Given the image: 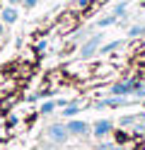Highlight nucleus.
Listing matches in <instances>:
<instances>
[{"label": "nucleus", "instance_id": "nucleus-1", "mask_svg": "<svg viewBox=\"0 0 145 150\" xmlns=\"http://www.w3.org/2000/svg\"><path fill=\"white\" fill-rule=\"evenodd\" d=\"M46 138L51 140V143H58V145H63L68 138H70V133H68V128L63 124H53V126H48L46 128Z\"/></svg>", "mask_w": 145, "mask_h": 150}, {"label": "nucleus", "instance_id": "nucleus-2", "mask_svg": "<svg viewBox=\"0 0 145 150\" xmlns=\"http://www.w3.org/2000/svg\"><path fill=\"white\" fill-rule=\"evenodd\" d=\"M65 128H68V133H70V136H77V138H85L87 133H92L90 124H85V121H80V119H70L65 124Z\"/></svg>", "mask_w": 145, "mask_h": 150}, {"label": "nucleus", "instance_id": "nucleus-3", "mask_svg": "<svg viewBox=\"0 0 145 150\" xmlns=\"http://www.w3.org/2000/svg\"><path fill=\"white\" fill-rule=\"evenodd\" d=\"M135 87H138V82H135V80H123V82H116V85L111 87V95L126 97V95H131V92H135Z\"/></svg>", "mask_w": 145, "mask_h": 150}, {"label": "nucleus", "instance_id": "nucleus-4", "mask_svg": "<svg viewBox=\"0 0 145 150\" xmlns=\"http://www.w3.org/2000/svg\"><path fill=\"white\" fill-rule=\"evenodd\" d=\"M99 44H102V36H99V34L92 36V39H87V41L82 44V49H80V56H82V58H90V56H94L97 49H99Z\"/></svg>", "mask_w": 145, "mask_h": 150}, {"label": "nucleus", "instance_id": "nucleus-5", "mask_svg": "<svg viewBox=\"0 0 145 150\" xmlns=\"http://www.w3.org/2000/svg\"><path fill=\"white\" fill-rule=\"evenodd\" d=\"M92 133H94V138H104V136H109L111 133V121L109 119H102V121H97V124L92 126Z\"/></svg>", "mask_w": 145, "mask_h": 150}, {"label": "nucleus", "instance_id": "nucleus-6", "mask_svg": "<svg viewBox=\"0 0 145 150\" xmlns=\"http://www.w3.org/2000/svg\"><path fill=\"white\" fill-rule=\"evenodd\" d=\"M17 17H19V12L15 10V5H7L5 10H0V20H3L5 24H15Z\"/></svg>", "mask_w": 145, "mask_h": 150}, {"label": "nucleus", "instance_id": "nucleus-7", "mask_svg": "<svg viewBox=\"0 0 145 150\" xmlns=\"http://www.w3.org/2000/svg\"><path fill=\"white\" fill-rule=\"evenodd\" d=\"M77 111H80V102H70V104L63 107V116L73 119V116H77Z\"/></svg>", "mask_w": 145, "mask_h": 150}, {"label": "nucleus", "instance_id": "nucleus-8", "mask_svg": "<svg viewBox=\"0 0 145 150\" xmlns=\"http://www.w3.org/2000/svg\"><path fill=\"white\" fill-rule=\"evenodd\" d=\"M119 104H126V97H111V99H102L99 107H119Z\"/></svg>", "mask_w": 145, "mask_h": 150}, {"label": "nucleus", "instance_id": "nucleus-9", "mask_svg": "<svg viewBox=\"0 0 145 150\" xmlns=\"http://www.w3.org/2000/svg\"><path fill=\"white\" fill-rule=\"evenodd\" d=\"M121 44H123L121 39H116V41H111V44H106V46H102V53H111V51H116V49H119Z\"/></svg>", "mask_w": 145, "mask_h": 150}, {"label": "nucleus", "instance_id": "nucleus-10", "mask_svg": "<svg viewBox=\"0 0 145 150\" xmlns=\"http://www.w3.org/2000/svg\"><path fill=\"white\" fill-rule=\"evenodd\" d=\"M140 34H145V27L143 24H135V27L128 29V36H140Z\"/></svg>", "mask_w": 145, "mask_h": 150}, {"label": "nucleus", "instance_id": "nucleus-11", "mask_svg": "<svg viewBox=\"0 0 145 150\" xmlns=\"http://www.w3.org/2000/svg\"><path fill=\"white\" fill-rule=\"evenodd\" d=\"M116 20H119V17H116V15H109V17H102V20H99V27H109V24H114Z\"/></svg>", "mask_w": 145, "mask_h": 150}, {"label": "nucleus", "instance_id": "nucleus-12", "mask_svg": "<svg viewBox=\"0 0 145 150\" xmlns=\"http://www.w3.org/2000/svg\"><path fill=\"white\" fill-rule=\"evenodd\" d=\"M53 109H56V102H44L41 104V114H51Z\"/></svg>", "mask_w": 145, "mask_h": 150}, {"label": "nucleus", "instance_id": "nucleus-13", "mask_svg": "<svg viewBox=\"0 0 145 150\" xmlns=\"http://www.w3.org/2000/svg\"><path fill=\"white\" fill-rule=\"evenodd\" d=\"M114 15H116V17H123V15H126V3H119V5H116V7H114Z\"/></svg>", "mask_w": 145, "mask_h": 150}, {"label": "nucleus", "instance_id": "nucleus-14", "mask_svg": "<svg viewBox=\"0 0 145 150\" xmlns=\"http://www.w3.org/2000/svg\"><path fill=\"white\" fill-rule=\"evenodd\" d=\"M22 5L27 7V10H32V7H36V5H39V0H22Z\"/></svg>", "mask_w": 145, "mask_h": 150}, {"label": "nucleus", "instance_id": "nucleus-15", "mask_svg": "<svg viewBox=\"0 0 145 150\" xmlns=\"http://www.w3.org/2000/svg\"><path fill=\"white\" fill-rule=\"evenodd\" d=\"M133 121H138V116H123L121 119V126H128V124H133Z\"/></svg>", "mask_w": 145, "mask_h": 150}, {"label": "nucleus", "instance_id": "nucleus-16", "mask_svg": "<svg viewBox=\"0 0 145 150\" xmlns=\"http://www.w3.org/2000/svg\"><path fill=\"white\" fill-rule=\"evenodd\" d=\"M46 49H48L46 41H39V44H36V53H46Z\"/></svg>", "mask_w": 145, "mask_h": 150}, {"label": "nucleus", "instance_id": "nucleus-17", "mask_svg": "<svg viewBox=\"0 0 145 150\" xmlns=\"http://www.w3.org/2000/svg\"><path fill=\"white\" fill-rule=\"evenodd\" d=\"M116 145L114 143H99V145H97V150H114Z\"/></svg>", "mask_w": 145, "mask_h": 150}, {"label": "nucleus", "instance_id": "nucleus-18", "mask_svg": "<svg viewBox=\"0 0 145 150\" xmlns=\"http://www.w3.org/2000/svg\"><path fill=\"white\" fill-rule=\"evenodd\" d=\"M3 34H5V22L0 20V39H3Z\"/></svg>", "mask_w": 145, "mask_h": 150}, {"label": "nucleus", "instance_id": "nucleus-19", "mask_svg": "<svg viewBox=\"0 0 145 150\" xmlns=\"http://www.w3.org/2000/svg\"><path fill=\"white\" fill-rule=\"evenodd\" d=\"M10 5H22V0H7Z\"/></svg>", "mask_w": 145, "mask_h": 150}, {"label": "nucleus", "instance_id": "nucleus-20", "mask_svg": "<svg viewBox=\"0 0 145 150\" xmlns=\"http://www.w3.org/2000/svg\"><path fill=\"white\" fill-rule=\"evenodd\" d=\"M32 150H48V148H32Z\"/></svg>", "mask_w": 145, "mask_h": 150}, {"label": "nucleus", "instance_id": "nucleus-21", "mask_svg": "<svg viewBox=\"0 0 145 150\" xmlns=\"http://www.w3.org/2000/svg\"><path fill=\"white\" fill-rule=\"evenodd\" d=\"M114 150H123V148H114Z\"/></svg>", "mask_w": 145, "mask_h": 150}]
</instances>
